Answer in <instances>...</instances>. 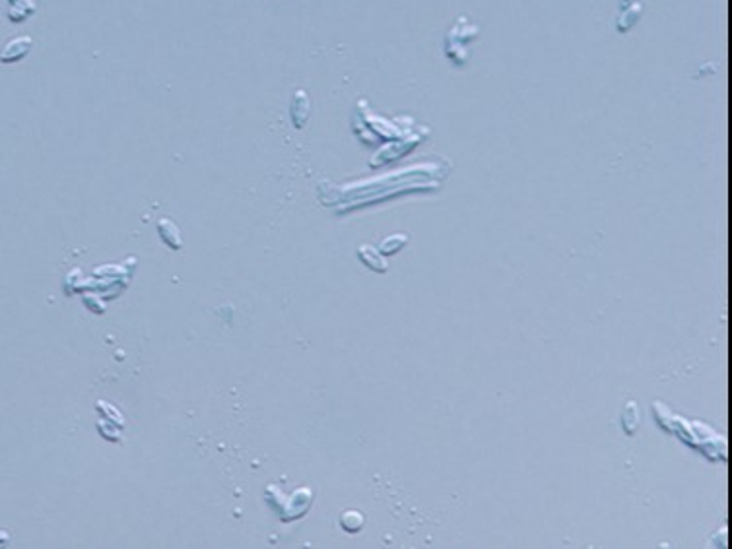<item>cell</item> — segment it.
<instances>
[{
    "mask_svg": "<svg viewBox=\"0 0 732 549\" xmlns=\"http://www.w3.org/2000/svg\"><path fill=\"white\" fill-rule=\"evenodd\" d=\"M406 241H408V239L404 237V235H394V237L391 239H385L381 245V250L383 252H396V250L403 249V245Z\"/></svg>",
    "mask_w": 732,
    "mask_h": 549,
    "instance_id": "9c48e42d",
    "label": "cell"
},
{
    "mask_svg": "<svg viewBox=\"0 0 732 549\" xmlns=\"http://www.w3.org/2000/svg\"><path fill=\"white\" fill-rule=\"evenodd\" d=\"M340 524L344 526V528L348 530V532H358V530L363 526V517H361V512L348 510V512H344V515H342Z\"/></svg>",
    "mask_w": 732,
    "mask_h": 549,
    "instance_id": "ba28073f",
    "label": "cell"
},
{
    "mask_svg": "<svg viewBox=\"0 0 732 549\" xmlns=\"http://www.w3.org/2000/svg\"><path fill=\"white\" fill-rule=\"evenodd\" d=\"M641 16V4L639 0H622V12H619V18L616 21V28L618 32L626 33L628 30H631Z\"/></svg>",
    "mask_w": 732,
    "mask_h": 549,
    "instance_id": "277c9868",
    "label": "cell"
},
{
    "mask_svg": "<svg viewBox=\"0 0 732 549\" xmlns=\"http://www.w3.org/2000/svg\"><path fill=\"white\" fill-rule=\"evenodd\" d=\"M33 49V39L30 35H20L14 37L12 41L4 45V49L0 52V63L2 64H14L20 63L21 59H26L30 51Z\"/></svg>",
    "mask_w": 732,
    "mask_h": 549,
    "instance_id": "7a4b0ae2",
    "label": "cell"
},
{
    "mask_svg": "<svg viewBox=\"0 0 732 549\" xmlns=\"http://www.w3.org/2000/svg\"><path fill=\"white\" fill-rule=\"evenodd\" d=\"M8 543H10V536L0 530V548H4V546H8Z\"/></svg>",
    "mask_w": 732,
    "mask_h": 549,
    "instance_id": "30bf717a",
    "label": "cell"
},
{
    "mask_svg": "<svg viewBox=\"0 0 732 549\" xmlns=\"http://www.w3.org/2000/svg\"><path fill=\"white\" fill-rule=\"evenodd\" d=\"M478 32H480L478 26H474L472 21L466 20V18H461L451 28L449 35H447V41H445L447 57L459 66H463L466 63V59H468V43L478 37Z\"/></svg>",
    "mask_w": 732,
    "mask_h": 549,
    "instance_id": "6da1fadb",
    "label": "cell"
},
{
    "mask_svg": "<svg viewBox=\"0 0 732 549\" xmlns=\"http://www.w3.org/2000/svg\"><path fill=\"white\" fill-rule=\"evenodd\" d=\"M157 229H160V233H162V239L167 243V247H171V249H181L183 239H181V233H179V229H177V226L171 219H160Z\"/></svg>",
    "mask_w": 732,
    "mask_h": 549,
    "instance_id": "8992f818",
    "label": "cell"
},
{
    "mask_svg": "<svg viewBox=\"0 0 732 549\" xmlns=\"http://www.w3.org/2000/svg\"><path fill=\"white\" fill-rule=\"evenodd\" d=\"M37 10L35 0H6V16L12 23H21Z\"/></svg>",
    "mask_w": 732,
    "mask_h": 549,
    "instance_id": "5b68a950",
    "label": "cell"
},
{
    "mask_svg": "<svg viewBox=\"0 0 732 549\" xmlns=\"http://www.w3.org/2000/svg\"><path fill=\"white\" fill-rule=\"evenodd\" d=\"M309 111H311V101L309 95L305 90H296L293 95H291V101H289V117H291V123L296 128H303L305 123L309 121Z\"/></svg>",
    "mask_w": 732,
    "mask_h": 549,
    "instance_id": "3957f363",
    "label": "cell"
},
{
    "mask_svg": "<svg viewBox=\"0 0 732 549\" xmlns=\"http://www.w3.org/2000/svg\"><path fill=\"white\" fill-rule=\"evenodd\" d=\"M639 425V410H637V404L635 402H629L624 410V429L628 435H633L635 429Z\"/></svg>",
    "mask_w": 732,
    "mask_h": 549,
    "instance_id": "52a82bcc",
    "label": "cell"
}]
</instances>
